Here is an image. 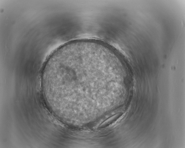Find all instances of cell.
Segmentation results:
<instances>
[{"label": "cell", "instance_id": "6da1fadb", "mask_svg": "<svg viewBox=\"0 0 185 148\" xmlns=\"http://www.w3.org/2000/svg\"><path fill=\"white\" fill-rule=\"evenodd\" d=\"M114 68L113 56L105 49L75 40L50 56L43 67L42 80L57 106L74 109L101 100Z\"/></svg>", "mask_w": 185, "mask_h": 148}]
</instances>
